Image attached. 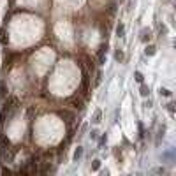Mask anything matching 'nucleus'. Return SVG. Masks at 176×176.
<instances>
[{
  "mask_svg": "<svg viewBox=\"0 0 176 176\" xmlns=\"http://www.w3.org/2000/svg\"><path fill=\"white\" fill-rule=\"evenodd\" d=\"M145 55H146V56H155V55H157V46L148 44V46H146V49H145Z\"/></svg>",
  "mask_w": 176,
  "mask_h": 176,
  "instance_id": "nucleus-9",
  "label": "nucleus"
},
{
  "mask_svg": "<svg viewBox=\"0 0 176 176\" xmlns=\"http://www.w3.org/2000/svg\"><path fill=\"white\" fill-rule=\"evenodd\" d=\"M60 116L65 118V122H69V123L76 118V115H74V113H69V111H60Z\"/></svg>",
  "mask_w": 176,
  "mask_h": 176,
  "instance_id": "nucleus-11",
  "label": "nucleus"
},
{
  "mask_svg": "<svg viewBox=\"0 0 176 176\" xmlns=\"http://www.w3.org/2000/svg\"><path fill=\"white\" fill-rule=\"evenodd\" d=\"M159 35H160V37H166V35H167V26H166L164 23L159 26Z\"/></svg>",
  "mask_w": 176,
  "mask_h": 176,
  "instance_id": "nucleus-19",
  "label": "nucleus"
},
{
  "mask_svg": "<svg viewBox=\"0 0 176 176\" xmlns=\"http://www.w3.org/2000/svg\"><path fill=\"white\" fill-rule=\"evenodd\" d=\"M83 153H85V148H83V146H78V148L74 150V153H72V160L78 162V160L83 157Z\"/></svg>",
  "mask_w": 176,
  "mask_h": 176,
  "instance_id": "nucleus-6",
  "label": "nucleus"
},
{
  "mask_svg": "<svg viewBox=\"0 0 176 176\" xmlns=\"http://www.w3.org/2000/svg\"><path fill=\"white\" fill-rule=\"evenodd\" d=\"M152 37H153V35H152V30H150V28H143V30H141V37H139V39H141V42H145V44H146V42H150V41H152Z\"/></svg>",
  "mask_w": 176,
  "mask_h": 176,
  "instance_id": "nucleus-3",
  "label": "nucleus"
},
{
  "mask_svg": "<svg viewBox=\"0 0 176 176\" xmlns=\"http://www.w3.org/2000/svg\"><path fill=\"white\" fill-rule=\"evenodd\" d=\"M115 11H116V4H111V5H109V12H111V14H113V12H115Z\"/></svg>",
  "mask_w": 176,
  "mask_h": 176,
  "instance_id": "nucleus-28",
  "label": "nucleus"
},
{
  "mask_svg": "<svg viewBox=\"0 0 176 176\" xmlns=\"http://www.w3.org/2000/svg\"><path fill=\"white\" fill-rule=\"evenodd\" d=\"M97 141H99V148H102V146H104V143L108 141V136H106V134H102V136H99V138H97Z\"/></svg>",
  "mask_w": 176,
  "mask_h": 176,
  "instance_id": "nucleus-22",
  "label": "nucleus"
},
{
  "mask_svg": "<svg viewBox=\"0 0 176 176\" xmlns=\"http://www.w3.org/2000/svg\"><path fill=\"white\" fill-rule=\"evenodd\" d=\"M88 85H90V81H88V76L85 74V78H83V83H81V86H79V95H86Z\"/></svg>",
  "mask_w": 176,
  "mask_h": 176,
  "instance_id": "nucleus-5",
  "label": "nucleus"
},
{
  "mask_svg": "<svg viewBox=\"0 0 176 176\" xmlns=\"http://www.w3.org/2000/svg\"><path fill=\"white\" fill-rule=\"evenodd\" d=\"M145 99H146V97H145ZM143 106H145V108H148V109H150V108H153V100H152V99H150V97H148V99H146V100H145V104H143Z\"/></svg>",
  "mask_w": 176,
  "mask_h": 176,
  "instance_id": "nucleus-23",
  "label": "nucleus"
},
{
  "mask_svg": "<svg viewBox=\"0 0 176 176\" xmlns=\"http://www.w3.org/2000/svg\"><path fill=\"white\" fill-rule=\"evenodd\" d=\"M123 58H125L123 49H116V51H115V60H116V62H123Z\"/></svg>",
  "mask_w": 176,
  "mask_h": 176,
  "instance_id": "nucleus-17",
  "label": "nucleus"
},
{
  "mask_svg": "<svg viewBox=\"0 0 176 176\" xmlns=\"http://www.w3.org/2000/svg\"><path fill=\"white\" fill-rule=\"evenodd\" d=\"M100 166H102V160H100V159H95V160H92L90 169H92V171H99V169H100Z\"/></svg>",
  "mask_w": 176,
  "mask_h": 176,
  "instance_id": "nucleus-16",
  "label": "nucleus"
},
{
  "mask_svg": "<svg viewBox=\"0 0 176 176\" xmlns=\"http://www.w3.org/2000/svg\"><path fill=\"white\" fill-rule=\"evenodd\" d=\"M166 108H167V111H169L171 115H175V104H173V102H169V104H167Z\"/></svg>",
  "mask_w": 176,
  "mask_h": 176,
  "instance_id": "nucleus-24",
  "label": "nucleus"
},
{
  "mask_svg": "<svg viewBox=\"0 0 176 176\" xmlns=\"http://www.w3.org/2000/svg\"><path fill=\"white\" fill-rule=\"evenodd\" d=\"M116 37H125V25L123 23H118L116 25Z\"/></svg>",
  "mask_w": 176,
  "mask_h": 176,
  "instance_id": "nucleus-12",
  "label": "nucleus"
},
{
  "mask_svg": "<svg viewBox=\"0 0 176 176\" xmlns=\"http://www.w3.org/2000/svg\"><path fill=\"white\" fill-rule=\"evenodd\" d=\"M159 95H160V97H171V95H173V92H171L169 88L160 86V88H159Z\"/></svg>",
  "mask_w": 176,
  "mask_h": 176,
  "instance_id": "nucleus-14",
  "label": "nucleus"
},
{
  "mask_svg": "<svg viewBox=\"0 0 176 176\" xmlns=\"http://www.w3.org/2000/svg\"><path fill=\"white\" fill-rule=\"evenodd\" d=\"M102 71H97V74H95V86H99L100 83H102Z\"/></svg>",
  "mask_w": 176,
  "mask_h": 176,
  "instance_id": "nucleus-20",
  "label": "nucleus"
},
{
  "mask_svg": "<svg viewBox=\"0 0 176 176\" xmlns=\"http://www.w3.org/2000/svg\"><path fill=\"white\" fill-rule=\"evenodd\" d=\"M7 95H9V90H7L5 83H4V81H0V99H5Z\"/></svg>",
  "mask_w": 176,
  "mask_h": 176,
  "instance_id": "nucleus-13",
  "label": "nucleus"
},
{
  "mask_svg": "<svg viewBox=\"0 0 176 176\" xmlns=\"http://www.w3.org/2000/svg\"><path fill=\"white\" fill-rule=\"evenodd\" d=\"M99 134H100V132H99L97 129H92L88 136H90V139H92V141H97V138H99Z\"/></svg>",
  "mask_w": 176,
  "mask_h": 176,
  "instance_id": "nucleus-21",
  "label": "nucleus"
},
{
  "mask_svg": "<svg viewBox=\"0 0 176 176\" xmlns=\"http://www.w3.org/2000/svg\"><path fill=\"white\" fill-rule=\"evenodd\" d=\"M7 100H5V104H4V113L7 115H11V113H14L18 108H19V99L16 97V95H7L5 97Z\"/></svg>",
  "mask_w": 176,
  "mask_h": 176,
  "instance_id": "nucleus-1",
  "label": "nucleus"
},
{
  "mask_svg": "<svg viewBox=\"0 0 176 176\" xmlns=\"http://www.w3.org/2000/svg\"><path fill=\"white\" fill-rule=\"evenodd\" d=\"M0 44H4V46L9 44V33H7V28H5V26L0 28Z\"/></svg>",
  "mask_w": 176,
  "mask_h": 176,
  "instance_id": "nucleus-4",
  "label": "nucleus"
},
{
  "mask_svg": "<svg viewBox=\"0 0 176 176\" xmlns=\"http://www.w3.org/2000/svg\"><path fill=\"white\" fill-rule=\"evenodd\" d=\"M100 122H102V111H100V109H97V111L93 113V118H92V123H93V125H99Z\"/></svg>",
  "mask_w": 176,
  "mask_h": 176,
  "instance_id": "nucleus-10",
  "label": "nucleus"
},
{
  "mask_svg": "<svg viewBox=\"0 0 176 176\" xmlns=\"http://www.w3.org/2000/svg\"><path fill=\"white\" fill-rule=\"evenodd\" d=\"M71 104H72V108H76V109H79V111L85 109V102H83L81 99H71Z\"/></svg>",
  "mask_w": 176,
  "mask_h": 176,
  "instance_id": "nucleus-8",
  "label": "nucleus"
},
{
  "mask_svg": "<svg viewBox=\"0 0 176 176\" xmlns=\"http://www.w3.org/2000/svg\"><path fill=\"white\" fill-rule=\"evenodd\" d=\"M153 173H157V175H164L166 169H164V167H157V169H153Z\"/></svg>",
  "mask_w": 176,
  "mask_h": 176,
  "instance_id": "nucleus-26",
  "label": "nucleus"
},
{
  "mask_svg": "<svg viewBox=\"0 0 176 176\" xmlns=\"http://www.w3.org/2000/svg\"><path fill=\"white\" fill-rule=\"evenodd\" d=\"M5 120V113H4V109H0V123Z\"/></svg>",
  "mask_w": 176,
  "mask_h": 176,
  "instance_id": "nucleus-29",
  "label": "nucleus"
},
{
  "mask_svg": "<svg viewBox=\"0 0 176 176\" xmlns=\"http://www.w3.org/2000/svg\"><path fill=\"white\" fill-rule=\"evenodd\" d=\"M164 136H166V125H160V127H159V132H157V145L160 143V139H162Z\"/></svg>",
  "mask_w": 176,
  "mask_h": 176,
  "instance_id": "nucleus-15",
  "label": "nucleus"
},
{
  "mask_svg": "<svg viewBox=\"0 0 176 176\" xmlns=\"http://www.w3.org/2000/svg\"><path fill=\"white\" fill-rule=\"evenodd\" d=\"M108 42L106 44H100L99 49H97V58H99V65H104L106 63V53H108Z\"/></svg>",
  "mask_w": 176,
  "mask_h": 176,
  "instance_id": "nucleus-2",
  "label": "nucleus"
},
{
  "mask_svg": "<svg viewBox=\"0 0 176 176\" xmlns=\"http://www.w3.org/2000/svg\"><path fill=\"white\" fill-rule=\"evenodd\" d=\"M2 175H12V171L9 169V167H2V171H0Z\"/></svg>",
  "mask_w": 176,
  "mask_h": 176,
  "instance_id": "nucleus-27",
  "label": "nucleus"
},
{
  "mask_svg": "<svg viewBox=\"0 0 176 176\" xmlns=\"http://www.w3.org/2000/svg\"><path fill=\"white\" fill-rule=\"evenodd\" d=\"M134 79H136L138 83H143V81H145V76H143V72H141V71H136V72H134Z\"/></svg>",
  "mask_w": 176,
  "mask_h": 176,
  "instance_id": "nucleus-18",
  "label": "nucleus"
},
{
  "mask_svg": "<svg viewBox=\"0 0 176 176\" xmlns=\"http://www.w3.org/2000/svg\"><path fill=\"white\" fill-rule=\"evenodd\" d=\"M134 4H136V0H129V4H127V12H130V11H132Z\"/></svg>",
  "mask_w": 176,
  "mask_h": 176,
  "instance_id": "nucleus-25",
  "label": "nucleus"
},
{
  "mask_svg": "<svg viewBox=\"0 0 176 176\" xmlns=\"http://www.w3.org/2000/svg\"><path fill=\"white\" fill-rule=\"evenodd\" d=\"M150 86L148 85H145V83H141V86H139V95L141 97H150Z\"/></svg>",
  "mask_w": 176,
  "mask_h": 176,
  "instance_id": "nucleus-7",
  "label": "nucleus"
}]
</instances>
